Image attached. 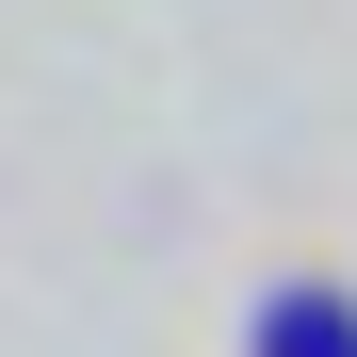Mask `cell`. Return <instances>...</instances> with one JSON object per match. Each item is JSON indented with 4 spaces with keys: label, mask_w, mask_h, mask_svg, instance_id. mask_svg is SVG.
Wrapping results in <instances>:
<instances>
[{
    "label": "cell",
    "mask_w": 357,
    "mask_h": 357,
    "mask_svg": "<svg viewBox=\"0 0 357 357\" xmlns=\"http://www.w3.org/2000/svg\"><path fill=\"white\" fill-rule=\"evenodd\" d=\"M276 357H341V309H276Z\"/></svg>",
    "instance_id": "1"
}]
</instances>
